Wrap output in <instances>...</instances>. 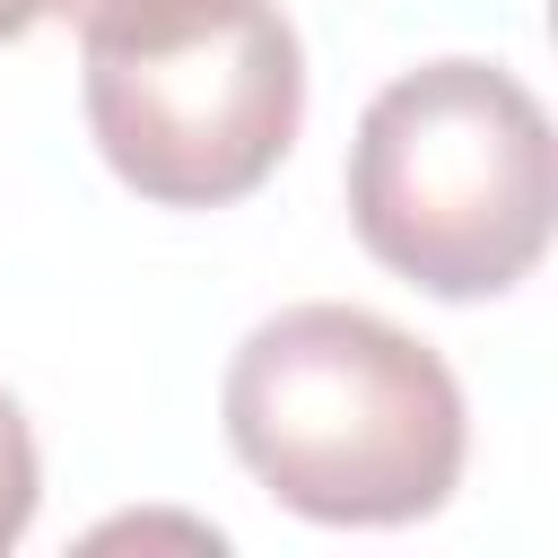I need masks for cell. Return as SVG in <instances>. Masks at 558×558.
I'll list each match as a JSON object with an SVG mask.
<instances>
[{"instance_id":"1","label":"cell","mask_w":558,"mask_h":558,"mask_svg":"<svg viewBox=\"0 0 558 558\" xmlns=\"http://www.w3.org/2000/svg\"><path fill=\"white\" fill-rule=\"evenodd\" d=\"M235 462L314 523H418L462 480L453 366L366 305H279L218 392Z\"/></svg>"},{"instance_id":"2","label":"cell","mask_w":558,"mask_h":558,"mask_svg":"<svg viewBox=\"0 0 558 558\" xmlns=\"http://www.w3.org/2000/svg\"><path fill=\"white\" fill-rule=\"evenodd\" d=\"M558 148L541 96L497 61H418L357 113L349 140V227L357 244L445 296H506L549 253Z\"/></svg>"},{"instance_id":"3","label":"cell","mask_w":558,"mask_h":558,"mask_svg":"<svg viewBox=\"0 0 558 558\" xmlns=\"http://www.w3.org/2000/svg\"><path fill=\"white\" fill-rule=\"evenodd\" d=\"M78 105L96 157L157 209H227L279 174L305 122V52L279 0H235L227 17L78 52Z\"/></svg>"},{"instance_id":"4","label":"cell","mask_w":558,"mask_h":558,"mask_svg":"<svg viewBox=\"0 0 558 558\" xmlns=\"http://www.w3.org/2000/svg\"><path fill=\"white\" fill-rule=\"evenodd\" d=\"M235 0H44V17H70L78 52H113V44H166L192 35L209 17H227Z\"/></svg>"},{"instance_id":"5","label":"cell","mask_w":558,"mask_h":558,"mask_svg":"<svg viewBox=\"0 0 558 558\" xmlns=\"http://www.w3.org/2000/svg\"><path fill=\"white\" fill-rule=\"evenodd\" d=\"M35 497H44V462H35V427L26 410L0 392V549L35 523Z\"/></svg>"},{"instance_id":"6","label":"cell","mask_w":558,"mask_h":558,"mask_svg":"<svg viewBox=\"0 0 558 558\" xmlns=\"http://www.w3.org/2000/svg\"><path fill=\"white\" fill-rule=\"evenodd\" d=\"M35 17H44V0H0V44H17Z\"/></svg>"}]
</instances>
